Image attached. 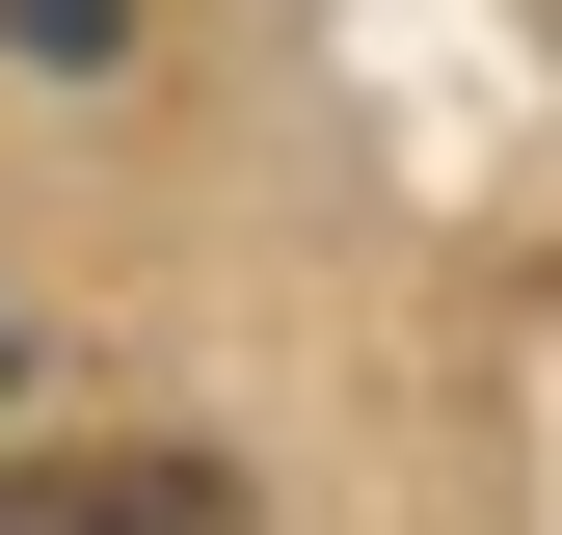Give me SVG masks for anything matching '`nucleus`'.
Wrapping results in <instances>:
<instances>
[{
  "mask_svg": "<svg viewBox=\"0 0 562 535\" xmlns=\"http://www.w3.org/2000/svg\"><path fill=\"white\" fill-rule=\"evenodd\" d=\"M0 535H241L215 455H0Z\"/></svg>",
  "mask_w": 562,
  "mask_h": 535,
  "instance_id": "nucleus-1",
  "label": "nucleus"
}]
</instances>
